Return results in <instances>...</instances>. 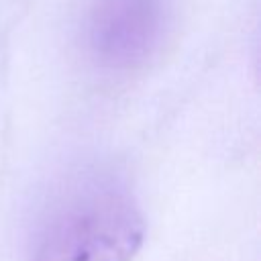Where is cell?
Instances as JSON below:
<instances>
[{"label": "cell", "instance_id": "7a4b0ae2", "mask_svg": "<svg viewBox=\"0 0 261 261\" xmlns=\"http://www.w3.org/2000/svg\"><path fill=\"white\" fill-rule=\"evenodd\" d=\"M163 0H94L86 18V47L106 69L139 67L159 45Z\"/></svg>", "mask_w": 261, "mask_h": 261}, {"label": "cell", "instance_id": "6da1fadb", "mask_svg": "<svg viewBox=\"0 0 261 261\" xmlns=\"http://www.w3.org/2000/svg\"><path fill=\"white\" fill-rule=\"evenodd\" d=\"M145 220L112 175H80L59 192L41 224L35 261H133Z\"/></svg>", "mask_w": 261, "mask_h": 261}]
</instances>
